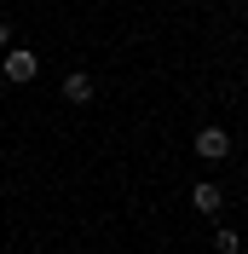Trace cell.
Masks as SVG:
<instances>
[{"label":"cell","mask_w":248,"mask_h":254,"mask_svg":"<svg viewBox=\"0 0 248 254\" xmlns=\"http://www.w3.org/2000/svg\"><path fill=\"white\" fill-rule=\"evenodd\" d=\"M0 75L23 87V81H35V75H41V58H35L29 47H12V52H0Z\"/></svg>","instance_id":"1"},{"label":"cell","mask_w":248,"mask_h":254,"mask_svg":"<svg viewBox=\"0 0 248 254\" xmlns=\"http://www.w3.org/2000/svg\"><path fill=\"white\" fill-rule=\"evenodd\" d=\"M196 156L202 162H225L231 156V133H225V127H202L196 133Z\"/></svg>","instance_id":"2"},{"label":"cell","mask_w":248,"mask_h":254,"mask_svg":"<svg viewBox=\"0 0 248 254\" xmlns=\"http://www.w3.org/2000/svg\"><path fill=\"white\" fill-rule=\"evenodd\" d=\"M190 208H196V214H219V208H225V190H219L214 179H202V185H190Z\"/></svg>","instance_id":"3"},{"label":"cell","mask_w":248,"mask_h":254,"mask_svg":"<svg viewBox=\"0 0 248 254\" xmlns=\"http://www.w3.org/2000/svg\"><path fill=\"white\" fill-rule=\"evenodd\" d=\"M93 75H87V69H69V75H63V98H69V104H93Z\"/></svg>","instance_id":"4"},{"label":"cell","mask_w":248,"mask_h":254,"mask_svg":"<svg viewBox=\"0 0 248 254\" xmlns=\"http://www.w3.org/2000/svg\"><path fill=\"white\" fill-rule=\"evenodd\" d=\"M214 249L219 254H243V237H237L231 225H219V231H214Z\"/></svg>","instance_id":"5"},{"label":"cell","mask_w":248,"mask_h":254,"mask_svg":"<svg viewBox=\"0 0 248 254\" xmlns=\"http://www.w3.org/2000/svg\"><path fill=\"white\" fill-rule=\"evenodd\" d=\"M0 52H12V23L0 17Z\"/></svg>","instance_id":"6"},{"label":"cell","mask_w":248,"mask_h":254,"mask_svg":"<svg viewBox=\"0 0 248 254\" xmlns=\"http://www.w3.org/2000/svg\"><path fill=\"white\" fill-rule=\"evenodd\" d=\"M243 6H248V0H243Z\"/></svg>","instance_id":"7"}]
</instances>
